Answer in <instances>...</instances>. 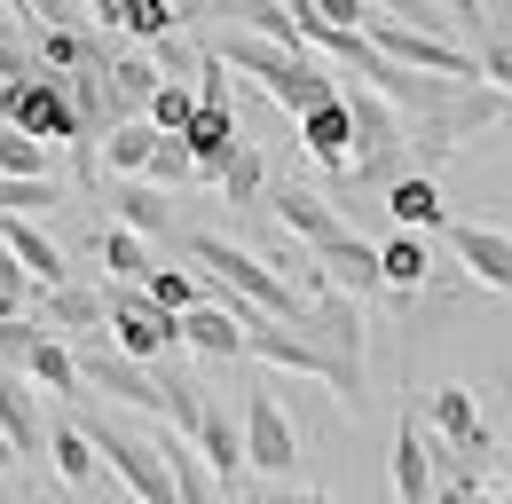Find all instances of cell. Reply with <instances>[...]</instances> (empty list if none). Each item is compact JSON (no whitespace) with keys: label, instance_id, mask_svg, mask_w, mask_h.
Returning a JSON list of instances; mask_svg holds the SVG:
<instances>
[{"label":"cell","instance_id":"cell-1","mask_svg":"<svg viewBox=\"0 0 512 504\" xmlns=\"http://www.w3.org/2000/svg\"><path fill=\"white\" fill-rule=\"evenodd\" d=\"M182 252H190L197 268H205V284L213 292H229V300H245V308H260L268 323H284V331H308V300L260 260V252H245V245H229V237H182Z\"/></svg>","mask_w":512,"mask_h":504},{"label":"cell","instance_id":"cell-2","mask_svg":"<svg viewBox=\"0 0 512 504\" xmlns=\"http://www.w3.org/2000/svg\"><path fill=\"white\" fill-rule=\"evenodd\" d=\"M0 126L32 134V142H48V150H79V174L95 182V142L79 134V119H71L64 79H48V71H24V79H8V87H0Z\"/></svg>","mask_w":512,"mask_h":504},{"label":"cell","instance_id":"cell-3","mask_svg":"<svg viewBox=\"0 0 512 504\" xmlns=\"http://www.w3.org/2000/svg\"><path fill=\"white\" fill-rule=\"evenodd\" d=\"M103 347L134 363V371H158L174 347H182V315L150 308L142 284H103Z\"/></svg>","mask_w":512,"mask_h":504},{"label":"cell","instance_id":"cell-4","mask_svg":"<svg viewBox=\"0 0 512 504\" xmlns=\"http://www.w3.org/2000/svg\"><path fill=\"white\" fill-rule=\"evenodd\" d=\"M79 434H87V449H103V457H111V473L127 481V497H134V504H182L174 473H166V457H158V441L142 434V426L111 418V410H95Z\"/></svg>","mask_w":512,"mask_h":504},{"label":"cell","instance_id":"cell-5","mask_svg":"<svg viewBox=\"0 0 512 504\" xmlns=\"http://www.w3.org/2000/svg\"><path fill=\"white\" fill-rule=\"evenodd\" d=\"M237 441H245V465H253V473H268V481H284V473L300 465V434H292V418H284V402H276L268 386H245Z\"/></svg>","mask_w":512,"mask_h":504},{"label":"cell","instance_id":"cell-6","mask_svg":"<svg viewBox=\"0 0 512 504\" xmlns=\"http://www.w3.org/2000/svg\"><path fill=\"white\" fill-rule=\"evenodd\" d=\"M426 410H434V449H449L465 473H473L481 457H497V441H489V426H481L473 386H434V394H426Z\"/></svg>","mask_w":512,"mask_h":504},{"label":"cell","instance_id":"cell-7","mask_svg":"<svg viewBox=\"0 0 512 504\" xmlns=\"http://www.w3.org/2000/svg\"><path fill=\"white\" fill-rule=\"evenodd\" d=\"M268 205H276L284 237H292V245H308V252H323V245H339V237H347V213H339V205H331L323 189H308V182L268 189Z\"/></svg>","mask_w":512,"mask_h":504},{"label":"cell","instance_id":"cell-8","mask_svg":"<svg viewBox=\"0 0 512 504\" xmlns=\"http://www.w3.org/2000/svg\"><path fill=\"white\" fill-rule=\"evenodd\" d=\"M442 237H449L457 268H465L473 284H489V292H512V229H489V221H449Z\"/></svg>","mask_w":512,"mask_h":504},{"label":"cell","instance_id":"cell-9","mask_svg":"<svg viewBox=\"0 0 512 504\" xmlns=\"http://www.w3.org/2000/svg\"><path fill=\"white\" fill-rule=\"evenodd\" d=\"M32 323L48 339H103V284H56V292H40Z\"/></svg>","mask_w":512,"mask_h":504},{"label":"cell","instance_id":"cell-10","mask_svg":"<svg viewBox=\"0 0 512 504\" xmlns=\"http://www.w3.org/2000/svg\"><path fill=\"white\" fill-rule=\"evenodd\" d=\"M316 276L331 284V292H347V300H363V292H386V284H379V245H363L355 229H347L339 245H323V252H316Z\"/></svg>","mask_w":512,"mask_h":504},{"label":"cell","instance_id":"cell-11","mask_svg":"<svg viewBox=\"0 0 512 504\" xmlns=\"http://www.w3.org/2000/svg\"><path fill=\"white\" fill-rule=\"evenodd\" d=\"M394 497L402 504H434V441L418 418L394 426Z\"/></svg>","mask_w":512,"mask_h":504},{"label":"cell","instance_id":"cell-12","mask_svg":"<svg viewBox=\"0 0 512 504\" xmlns=\"http://www.w3.org/2000/svg\"><path fill=\"white\" fill-rule=\"evenodd\" d=\"M300 150H308L323 174L339 182V174H347V158H355V126H347V103H323V111H308V119H300Z\"/></svg>","mask_w":512,"mask_h":504},{"label":"cell","instance_id":"cell-13","mask_svg":"<svg viewBox=\"0 0 512 504\" xmlns=\"http://www.w3.org/2000/svg\"><path fill=\"white\" fill-rule=\"evenodd\" d=\"M0 434L16 457H40L48 449V418H40V402H32V386L16 371H0Z\"/></svg>","mask_w":512,"mask_h":504},{"label":"cell","instance_id":"cell-14","mask_svg":"<svg viewBox=\"0 0 512 504\" xmlns=\"http://www.w3.org/2000/svg\"><path fill=\"white\" fill-rule=\"evenodd\" d=\"M87 24H119V32H134V40H174L182 32V8L174 0H103V8H87Z\"/></svg>","mask_w":512,"mask_h":504},{"label":"cell","instance_id":"cell-15","mask_svg":"<svg viewBox=\"0 0 512 504\" xmlns=\"http://www.w3.org/2000/svg\"><path fill=\"white\" fill-rule=\"evenodd\" d=\"M386 213L402 221V237L449 229V213H442V189H434V174H394V189H386Z\"/></svg>","mask_w":512,"mask_h":504},{"label":"cell","instance_id":"cell-16","mask_svg":"<svg viewBox=\"0 0 512 504\" xmlns=\"http://www.w3.org/2000/svg\"><path fill=\"white\" fill-rule=\"evenodd\" d=\"M379 284L410 308V292L434 284V252H426V237H386V245H379Z\"/></svg>","mask_w":512,"mask_h":504},{"label":"cell","instance_id":"cell-17","mask_svg":"<svg viewBox=\"0 0 512 504\" xmlns=\"http://www.w3.org/2000/svg\"><path fill=\"white\" fill-rule=\"evenodd\" d=\"M182 347L205 355V363H237V355H245V331H237V315H221L213 300H205V308L182 315Z\"/></svg>","mask_w":512,"mask_h":504},{"label":"cell","instance_id":"cell-18","mask_svg":"<svg viewBox=\"0 0 512 504\" xmlns=\"http://www.w3.org/2000/svg\"><path fill=\"white\" fill-rule=\"evenodd\" d=\"M16 378L24 386H48V394H79V355H71V339H32V355L16 363Z\"/></svg>","mask_w":512,"mask_h":504},{"label":"cell","instance_id":"cell-19","mask_svg":"<svg viewBox=\"0 0 512 504\" xmlns=\"http://www.w3.org/2000/svg\"><path fill=\"white\" fill-rule=\"evenodd\" d=\"M150 150H158V126H150V119L111 126V134H103V174H119V182H142Z\"/></svg>","mask_w":512,"mask_h":504},{"label":"cell","instance_id":"cell-20","mask_svg":"<svg viewBox=\"0 0 512 504\" xmlns=\"http://www.w3.org/2000/svg\"><path fill=\"white\" fill-rule=\"evenodd\" d=\"M237 16H245V40L284 48V56H308V48H300V16H292V0H253V8H237Z\"/></svg>","mask_w":512,"mask_h":504},{"label":"cell","instance_id":"cell-21","mask_svg":"<svg viewBox=\"0 0 512 504\" xmlns=\"http://www.w3.org/2000/svg\"><path fill=\"white\" fill-rule=\"evenodd\" d=\"M0 182H56V150L16 134V126H0Z\"/></svg>","mask_w":512,"mask_h":504},{"label":"cell","instance_id":"cell-22","mask_svg":"<svg viewBox=\"0 0 512 504\" xmlns=\"http://www.w3.org/2000/svg\"><path fill=\"white\" fill-rule=\"evenodd\" d=\"M221 205H268V158H260L253 142H237V158L221 166Z\"/></svg>","mask_w":512,"mask_h":504},{"label":"cell","instance_id":"cell-23","mask_svg":"<svg viewBox=\"0 0 512 504\" xmlns=\"http://www.w3.org/2000/svg\"><path fill=\"white\" fill-rule=\"evenodd\" d=\"M142 300L166 308V315H190V308H205V276L197 268H150L142 276Z\"/></svg>","mask_w":512,"mask_h":504},{"label":"cell","instance_id":"cell-24","mask_svg":"<svg viewBox=\"0 0 512 504\" xmlns=\"http://www.w3.org/2000/svg\"><path fill=\"white\" fill-rule=\"evenodd\" d=\"M48 457H56V473H64V489H95V449H87V434L79 426H48Z\"/></svg>","mask_w":512,"mask_h":504},{"label":"cell","instance_id":"cell-25","mask_svg":"<svg viewBox=\"0 0 512 504\" xmlns=\"http://www.w3.org/2000/svg\"><path fill=\"white\" fill-rule=\"evenodd\" d=\"M111 205H119V229H127V237H158V229H166V197L150 182H119Z\"/></svg>","mask_w":512,"mask_h":504},{"label":"cell","instance_id":"cell-26","mask_svg":"<svg viewBox=\"0 0 512 504\" xmlns=\"http://www.w3.org/2000/svg\"><path fill=\"white\" fill-rule=\"evenodd\" d=\"M142 119L158 126V134H174V142H182V134H190V119H197L190 79H158V95H150V111H142Z\"/></svg>","mask_w":512,"mask_h":504},{"label":"cell","instance_id":"cell-27","mask_svg":"<svg viewBox=\"0 0 512 504\" xmlns=\"http://www.w3.org/2000/svg\"><path fill=\"white\" fill-rule=\"evenodd\" d=\"M103 268H111V284H142V276H150V268H158V260H150V245H142V237H127V229H111V237H103Z\"/></svg>","mask_w":512,"mask_h":504},{"label":"cell","instance_id":"cell-28","mask_svg":"<svg viewBox=\"0 0 512 504\" xmlns=\"http://www.w3.org/2000/svg\"><path fill=\"white\" fill-rule=\"evenodd\" d=\"M142 182H150V189H190V182H197L190 150H182L174 134H158V150H150V166H142Z\"/></svg>","mask_w":512,"mask_h":504},{"label":"cell","instance_id":"cell-29","mask_svg":"<svg viewBox=\"0 0 512 504\" xmlns=\"http://www.w3.org/2000/svg\"><path fill=\"white\" fill-rule=\"evenodd\" d=\"M48 205H64V182H0V221H32Z\"/></svg>","mask_w":512,"mask_h":504},{"label":"cell","instance_id":"cell-30","mask_svg":"<svg viewBox=\"0 0 512 504\" xmlns=\"http://www.w3.org/2000/svg\"><path fill=\"white\" fill-rule=\"evenodd\" d=\"M24 71H40V63H32V32L16 24V8H0V87L24 79Z\"/></svg>","mask_w":512,"mask_h":504},{"label":"cell","instance_id":"cell-31","mask_svg":"<svg viewBox=\"0 0 512 504\" xmlns=\"http://www.w3.org/2000/svg\"><path fill=\"white\" fill-rule=\"evenodd\" d=\"M434 504H497V497H489L481 481H442V489H434Z\"/></svg>","mask_w":512,"mask_h":504},{"label":"cell","instance_id":"cell-32","mask_svg":"<svg viewBox=\"0 0 512 504\" xmlns=\"http://www.w3.org/2000/svg\"><path fill=\"white\" fill-rule=\"evenodd\" d=\"M497 465H505V489H512V426H505V441H497Z\"/></svg>","mask_w":512,"mask_h":504},{"label":"cell","instance_id":"cell-33","mask_svg":"<svg viewBox=\"0 0 512 504\" xmlns=\"http://www.w3.org/2000/svg\"><path fill=\"white\" fill-rule=\"evenodd\" d=\"M276 504H331V497H316V489H308V497H276Z\"/></svg>","mask_w":512,"mask_h":504},{"label":"cell","instance_id":"cell-34","mask_svg":"<svg viewBox=\"0 0 512 504\" xmlns=\"http://www.w3.org/2000/svg\"><path fill=\"white\" fill-rule=\"evenodd\" d=\"M0 465H16V449H8V434H0Z\"/></svg>","mask_w":512,"mask_h":504}]
</instances>
